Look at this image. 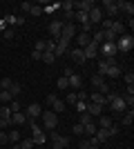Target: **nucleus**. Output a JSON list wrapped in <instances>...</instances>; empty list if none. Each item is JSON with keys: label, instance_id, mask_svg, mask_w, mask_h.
Wrapping results in <instances>:
<instances>
[{"label": "nucleus", "instance_id": "nucleus-1", "mask_svg": "<svg viewBox=\"0 0 134 149\" xmlns=\"http://www.w3.org/2000/svg\"><path fill=\"white\" fill-rule=\"evenodd\" d=\"M132 47H134V36H132V33H123V36L116 38V49L121 51V54L132 51Z\"/></svg>", "mask_w": 134, "mask_h": 149}, {"label": "nucleus", "instance_id": "nucleus-2", "mask_svg": "<svg viewBox=\"0 0 134 149\" xmlns=\"http://www.w3.org/2000/svg\"><path fill=\"white\" fill-rule=\"evenodd\" d=\"M40 120H43V127H45L47 131H54V129L58 127V113H54L51 109L40 113Z\"/></svg>", "mask_w": 134, "mask_h": 149}, {"label": "nucleus", "instance_id": "nucleus-3", "mask_svg": "<svg viewBox=\"0 0 134 149\" xmlns=\"http://www.w3.org/2000/svg\"><path fill=\"white\" fill-rule=\"evenodd\" d=\"M107 102H109V107H112V111H114V113H125V111H128V105H125L123 96H116V93H114Z\"/></svg>", "mask_w": 134, "mask_h": 149}, {"label": "nucleus", "instance_id": "nucleus-4", "mask_svg": "<svg viewBox=\"0 0 134 149\" xmlns=\"http://www.w3.org/2000/svg\"><path fill=\"white\" fill-rule=\"evenodd\" d=\"M98 51L103 54V58H105V60H114V56L119 54V49H116V42H103L101 47H98Z\"/></svg>", "mask_w": 134, "mask_h": 149}, {"label": "nucleus", "instance_id": "nucleus-5", "mask_svg": "<svg viewBox=\"0 0 134 149\" xmlns=\"http://www.w3.org/2000/svg\"><path fill=\"white\" fill-rule=\"evenodd\" d=\"M49 138H51L54 149H65L67 145H69V138H67V136H60L58 131H49Z\"/></svg>", "mask_w": 134, "mask_h": 149}, {"label": "nucleus", "instance_id": "nucleus-6", "mask_svg": "<svg viewBox=\"0 0 134 149\" xmlns=\"http://www.w3.org/2000/svg\"><path fill=\"white\" fill-rule=\"evenodd\" d=\"M69 45H72V42H69V40H65V38H58V40H56V49H54V56H56V60L69 51Z\"/></svg>", "mask_w": 134, "mask_h": 149}, {"label": "nucleus", "instance_id": "nucleus-7", "mask_svg": "<svg viewBox=\"0 0 134 149\" xmlns=\"http://www.w3.org/2000/svg\"><path fill=\"white\" fill-rule=\"evenodd\" d=\"M60 38H65V40H74L76 38V25L74 22H63V31H60Z\"/></svg>", "mask_w": 134, "mask_h": 149}, {"label": "nucleus", "instance_id": "nucleus-8", "mask_svg": "<svg viewBox=\"0 0 134 149\" xmlns=\"http://www.w3.org/2000/svg\"><path fill=\"white\" fill-rule=\"evenodd\" d=\"M40 113H43V107H40L38 102H32V105L25 109L27 120H36V118H40Z\"/></svg>", "mask_w": 134, "mask_h": 149}, {"label": "nucleus", "instance_id": "nucleus-9", "mask_svg": "<svg viewBox=\"0 0 134 149\" xmlns=\"http://www.w3.org/2000/svg\"><path fill=\"white\" fill-rule=\"evenodd\" d=\"M87 20H89V25H101L103 22V9L101 7H92V11L87 13Z\"/></svg>", "mask_w": 134, "mask_h": 149}, {"label": "nucleus", "instance_id": "nucleus-10", "mask_svg": "<svg viewBox=\"0 0 134 149\" xmlns=\"http://www.w3.org/2000/svg\"><path fill=\"white\" fill-rule=\"evenodd\" d=\"M67 54H69V58H72L74 62H76V65H85V62H87V60H85V54H83V49H78V47L69 49Z\"/></svg>", "mask_w": 134, "mask_h": 149}, {"label": "nucleus", "instance_id": "nucleus-11", "mask_svg": "<svg viewBox=\"0 0 134 149\" xmlns=\"http://www.w3.org/2000/svg\"><path fill=\"white\" fill-rule=\"evenodd\" d=\"M92 7H96V5H94V0H81V2H74V11L89 13V11H92Z\"/></svg>", "mask_w": 134, "mask_h": 149}, {"label": "nucleus", "instance_id": "nucleus-12", "mask_svg": "<svg viewBox=\"0 0 134 149\" xmlns=\"http://www.w3.org/2000/svg\"><path fill=\"white\" fill-rule=\"evenodd\" d=\"M60 31H63V20H51V22H49V33H51L54 40L60 38Z\"/></svg>", "mask_w": 134, "mask_h": 149}, {"label": "nucleus", "instance_id": "nucleus-13", "mask_svg": "<svg viewBox=\"0 0 134 149\" xmlns=\"http://www.w3.org/2000/svg\"><path fill=\"white\" fill-rule=\"evenodd\" d=\"M89 42H92V33H83V31L76 33V47L78 49H85Z\"/></svg>", "mask_w": 134, "mask_h": 149}, {"label": "nucleus", "instance_id": "nucleus-14", "mask_svg": "<svg viewBox=\"0 0 134 149\" xmlns=\"http://www.w3.org/2000/svg\"><path fill=\"white\" fill-rule=\"evenodd\" d=\"M103 9H105V13H107L109 18L119 13V7H116V2H114V0H103Z\"/></svg>", "mask_w": 134, "mask_h": 149}, {"label": "nucleus", "instance_id": "nucleus-15", "mask_svg": "<svg viewBox=\"0 0 134 149\" xmlns=\"http://www.w3.org/2000/svg\"><path fill=\"white\" fill-rule=\"evenodd\" d=\"M83 54H85V60H92V58H96V56H98V45L89 42L87 47L83 49Z\"/></svg>", "mask_w": 134, "mask_h": 149}, {"label": "nucleus", "instance_id": "nucleus-16", "mask_svg": "<svg viewBox=\"0 0 134 149\" xmlns=\"http://www.w3.org/2000/svg\"><path fill=\"white\" fill-rule=\"evenodd\" d=\"M85 111H87L92 118H98V116H103V107L96 105V102H87V109H85Z\"/></svg>", "mask_w": 134, "mask_h": 149}, {"label": "nucleus", "instance_id": "nucleus-17", "mask_svg": "<svg viewBox=\"0 0 134 149\" xmlns=\"http://www.w3.org/2000/svg\"><path fill=\"white\" fill-rule=\"evenodd\" d=\"M67 82H69V87L74 89V91L83 87V78H81L78 74H72V76H67Z\"/></svg>", "mask_w": 134, "mask_h": 149}, {"label": "nucleus", "instance_id": "nucleus-18", "mask_svg": "<svg viewBox=\"0 0 134 149\" xmlns=\"http://www.w3.org/2000/svg\"><path fill=\"white\" fill-rule=\"evenodd\" d=\"M109 31H112V33L119 38V36H123V33H125V25H123V22H119V20H112V25H109Z\"/></svg>", "mask_w": 134, "mask_h": 149}, {"label": "nucleus", "instance_id": "nucleus-19", "mask_svg": "<svg viewBox=\"0 0 134 149\" xmlns=\"http://www.w3.org/2000/svg\"><path fill=\"white\" fill-rule=\"evenodd\" d=\"M11 125H16V127H20V125H27L25 111H16V113H11Z\"/></svg>", "mask_w": 134, "mask_h": 149}, {"label": "nucleus", "instance_id": "nucleus-20", "mask_svg": "<svg viewBox=\"0 0 134 149\" xmlns=\"http://www.w3.org/2000/svg\"><path fill=\"white\" fill-rule=\"evenodd\" d=\"M116 7H119V11H125L130 18L134 16V5H132V2H125V0H121V2H116Z\"/></svg>", "mask_w": 134, "mask_h": 149}, {"label": "nucleus", "instance_id": "nucleus-21", "mask_svg": "<svg viewBox=\"0 0 134 149\" xmlns=\"http://www.w3.org/2000/svg\"><path fill=\"white\" fill-rule=\"evenodd\" d=\"M0 120H5L7 125H11V109H9V105L0 107Z\"/></svg>", "mask_w": 134, "mask_h": 149}, {"label": "nucleus", "instance_id": "nucleus-22", "mask_svg": "<svg viewBox=\"0 0 134 149\" xmlns=\"http://www.w3.org/2000/svg\"><path fill=\"white\" fill-rule=\"evenodd\" d=\"M51 111H54V113H63L65 111V100L54 98V100H51Z\"/></svg>", "mask_w": 134, "mask_h": 149}, {"label": "nucleus", "instance_id": "nucleus-23", "mask_svg": "<svg viewBox=\"0 0 134 149\" xmlns=\"http://www.w3.org/2000/svg\"><path fill=\"white\" fill-rule=\"evenodd\" d=\"M112 127H114V123L109 116H98V129H112Z\"/></svg>", "mask_w": 134, "mask_h": 149}, {"label": "nucleus", "instance_id": "nucleus-24", "mask_svg": "<svg viewBox=\"0 0 134 149\" xmlns=\"http://www.w3.org/2000/svg\"><path fill=\"white\" fill-rule=\"evenodd\" d=\"M89 102H96V105L105 107V105H107V98H105V96H101V93H98V91H94V93H92V96H89Z\"/></svg>", "mask_w": 134, "mask_h": 149}, {"label": "nucleus", "instance_id": "nucleus-25", "mask_svg": "<svg viewBox=\"0 0 134 149\" xmlns=\"http://www.w3.org/2000/svg\"><path fill=\"white\" fill-rule=\"evenodd\" d=\"M121 76V67L119 65H109L107 71H105V78H119Z\"/></svg>", "mask_w": 134, "mask_h": 149}, {"label": "nucleus", "instance_id": "nucleus-26", "mask_svg": "<svg viewBox=\"0 0 134 149\" xmlns=\"http://www.w3.org/2000/svg\"><path fill=\"white\" fill-rule=\"evenodd\" d=\"M40 60H43L45 65H54V62H56V56H54L51 51H43V54H40Z\"/></svg>", "mask_w": 134, "mask_h": 149}, {"label": "nucleus", "instance_id": "nucleus-27", "mask_svg": "<svg viewBox=\"0 0 134 149\" xmlns=\"http://www.w3.org/2000/svg\"><path fill=\"white\" fill-rule=\"evenodd\" d=\"M7 140H9V143H13V145H18V140H20V131H16V129L7 131Z\"/></svg>", "mask_w": 134, "mask_h": 149}, {"label": "nucleus", "instance_id": "nucleus-28", "mask_svg": "<svg viewBox=\"0 0 134 149\" xmlns=\"http://www.w3.org/2000/svg\"><path fill=\"white\" fill-rule=\"evenodd\" d=\"M20 91H22V87H20L18 82H13L11 87H9V93H11V98L16 100V96H20Z\"/></svg>", "mask_w": 134, "mask_h": 149}, {"label": "nucleus", "instance_id": "nucleus-29", "mask_svg": "<svg viewBox=\"0 0 134 149\" xmlns=\"http://www.w3.org/2000/svg\"><path fill=\"white\" fill-rule=\"evenodd\" d=\"M132 123H134V111L130 109V111H125V116H123V125H125V127H130Z\"/></svg>", "mask_w": 134, "mask_h": 149}, {"label": "nucleus", "instance_id": "nucleus-30", "mask_svg": "<svg viewBox=\"0 0 134 149\" xmlns=\"http://www.w3.org/2000/svg\"><path fill=\"white\" fill-rule=\"evenodd\" d=\"M11 93L9 91H2V89H0V102H2V105H9V102H11Z\"/></svg>", "mask_w": 134, "mask_h": 149}, {"label": "nucleus", "instance_id": "nucleus-31", "mask_svg": "<svg viewBox=\"0 0 134 149\" xmlns=\"http://www.w3.org/2000/svg\"><path fill=\"white\" fill-rule=\"evenodd\" d=\"M11 85H13V78H2V80H0V89H2V91H9Z\"/></svg>", "mask_w": 134, "mask_h": 149}, {"label": "nucleus", "instance_id": "nucleus-32", "mask_svg": "<svg viewBox=\"0 0 134 149\" xmlns=\"http://www.w3.org/2000/svg\"><path fill=\"white\" fill-rule=\"evenodd\" d=\"M18 147H20V149H34L36 145H34V140H32V138H22V143H20Z\"/></svg>", "mask_w": 134, "mask_h": 149}, {"label": "nucleus", "instance_id": "nucleus-33", "mask_svg": "<svg viewBox=\"0 0 134 149\" xmlns=\"http://www.w3.org/2000/svg\"><path fill=\"white\" fill-rule=\"evenodd\" d=\"M78 123H81V125L85 127L87 123H94V118H92V116H89L87 111H83V113H81V118H78Z\"/></svg>", "mask_w": 134, "mask_h": 149}, {"label": "nucleus", "instance_id": "nucleus-34", "mask_svg": "<svg viewBox=\"0 0 134 149\" xmlns=\"http://www.w3.org/2000/svg\"><path fill=\"white\" fill-rule=\"evenodd\" d=\"M76 102H78V96H76V91L67 93V98H65V105H76Z\"/></svg>", "mask_w": 134, "mask_h": 149}, {"label": "nucleus", "instance_id": "nucleus-35", "mask_svg": "<svg viewBox=\"0 0 134 149\" xmlns=\"http://www.w3.org/2000/svg\"><path fill=\"white\" fill-rule=\"evenodd\" d=\"M60 11H74V2L72 0H65V2H60Z\"/></svg>", "mask_w": 134, "mask_h": 149}, {"label": "nucleus", "instance_id": "nucleus-36", "mask_svg": "<svg viewBox=\"0 0 134 149\" xmlns=\"http://www.w3.org/2000/svg\"><path fill=\"white\" fill-rule=\"evenodd\" d=\"M13 36H16V31H13V27H7V29L2 31V38H5V40H13Z\"/></svg>", "mask_w": 134, "mask_h": 149}, {"label": "nucleus", "instance_id": "nucleus-37", "mask_svg": "<svg viewBox=\"0 0 134 149\" xmlns=\"http://www.w3.org/2000/svg\"><path fill=\"white\" fill-rule=\"evenodd\" d=\"M34 51H38V54L47 51V40H38V42H36V47H34Z\"/></svg>", "mask_w": 134, "mask_h": 149}, {"label": "nucleus", "instance_id": "nucleus-38", "mask_svg": "<svg viewBox=\"0 0 134 149\" xmlns=\"http://www.w3.org/2000/svg\"><path fill=\"white\" fill-rule=\"evenodd\" d=\"M9 109H11V113L22 111V107H20V102H18V100H11V102H9Z\"/></svg>", "mask_w": 134, "mask_h": 149}, {"label": "nucleus", "instance_id": "nucleus-39", "mask_svg": "<svg viewBox=\"0 0 134 149\" xmlns=\"http://www.w3.org/2000/svg\"><path fill=\"white\" fill-rule=\"evenodd\" d=\"M96 129H98V127H96L94 123H87V125H85V134H89V136H94Z\"/></svg>", "mask_w": 134, "mask_h": 149}, {"label": "nucleus", "instance_id": "nucleus-40", "mask_svg": "<svg viewBox=\"0 0 134 149\" xmlns=\"http://www.w3.org/2000/svg\"><path fill=\"white\" fill-rule=\"evenodd\" d=\"M29 13H32L34 18H38L40 13H43V7H40V5H32V11H29Z\"/></svg>", "mask_w": 134, "mask_h": 149}, {"label": "nucleus", "instance_id": "nucleus-41", "mask_svg": "<svg viewBox=\"0 0 134 149\" xmlns=\"http://www.w3.org/2000/svg\"><path fill=\"white\" fill-rule=\"evenodd\" d=\"M103 82H105V78H103V76H98V74H96L94 78H92V85H94V87H101Z\"/></svg>", "mask_w": 134, "mask_h": 149}, {"label": "nucleus", "instance_id": "nucleus-42", "mask_svg": "<svg viewBox=\"0 0 134 149\" xmlns=\"http://www.w3.org/2000/svg\"><path fill=\"white\" fill-rule=\"evenodd\" d=\"M74 134H76V136H83V134H85V127L81 123H76V125H74Z\"/></svg>", "mask_w": 134, "mask_h": 149}, {"label": "nucleus", "instance_id": "nucleus-43", "mask_svg": "<svg viewBox=\"0 0 134 149\" xmlns=\"http://www.w3.org/2000/svg\"><path fill=\"white\" fill-rule=\"evenodd\" d=\"M74 107H76V111H78V113H83L85 109H87V102H83V100H78V102H76Z\"/></svg>", "mask_w": 134, "mask_h": 149}, {"label": "nucleus", "instance_id": "nucleus-44", "mask_svg": "<svg viewBox=\"0 0 134 149\" xmlns=\"http://www.w3.org/2000/svg\"><path fill=\"white\" fill-rule=\"evenodd\" d=\"M67 87H69L67 78H65V76H63V78H58V89H67Z\"/></svg>", "mask_w": 134, "mask_h": 149}, {"label": "nucleus", "instance_id": "nucleus-45", "mask_svg": "<svg viewBox=\"0 0 134 149\" xmlns=\"http://www.w3.org/2000/svg\"><path fill=\"white\" fill-rule=\"evenodd\" d=\"M63 18H65L63 22H74V11H65V13H63Z\"/></svg>", "mask_w": 134, "mask_h": 149}, {"label": "nucleus", "instance_id": "nucleus-46", "mask_svg": "<svg viewBox=\"0 0 134 149\" xmlns=\"http://www.w3.org/2000/svg\"><path fill=\"white\" fill-rule=\"evenodd\" d=\"M16 18H18V16H5L2 20H5V22H7V27H9V25H16Z\"/></svg>", "mask_w": 134, "mask_h": 149}, {"label": "nucleus", "instance_id": "nucleus-47", "mask_svg": "<svg viewBox=\"0 0 134 149\" xmlns=\"http://www.w3.org/2000/svg\"><path fill=\"white\" fill-rule=\"evenodd\" d=\"M125 82H128V87H132V85H134V74H132V71L125 74Z\"/></svg>", "mask_w": 134, "mask_h": 149}, {"label": "nucleus", "instance_id": "nucleus-48", "mask_svg": "<svg viewBox=\"0 0 134 149\" xmlns=\"http://www.w3.org/2000/svg\"><path fill=\"white\" fill-rule=\"evenodd\" d=\"M54 49H56V40H47V51L54 54Z\"/></svg>", "mask_w": 134, "mask_h": 149}, {"label": "nucleus", "instance_id": "nucleus-49", "mask_svg": "<svg viewBox=\"0 0 134 149\" xmlns=\"http://www.w3.org/2000/svg\"><path fill=\"white\" fill-rule=\"evenodd\" d=\"M32 5H34V2H22L20 9H22V11H32Z\"/></svg>", "mask_w": 134, "mask_h": 149}, {"label": "nucleus", "instance_id": "nucleus-50", "mask_svg": "<svg viewBox=\"0 0 134 149\" xmlns=\"http://www.w3.org/2000/svg\"><path fill=\"white\" fill-rule=\"evenodd\" d=\"M9 140H7V131H0V145H7Z\"/></svg>", "mask_w": 134, "mask_h": 149}, {"label": "nucleus", "instance_id": "nucleus-51", "mask_svg": "<svg viewBox=\"0 0 134 149\" xmlns=\"http://www.w3.org/2000/svg\"><path fill=\"white\" fill-rule=\"evenodd\" d=\"M72 74H74V69H72V67H65V71H63L65 78H67V76H72Z\"/></svg>", "mask_w": 134, "mask_h": 149}, {"label": "nucleus", "instance_id": "nucleus-52", "mask_svg": "<svg viewBox=\"0 0 134 149\" xmlns=\"http://www.w3.org/2000/svg\"><path fill=\"white\" fill-rule=\"evenodd\" d=\"M81 149H89V140H81V145H78Z\"/></svg>", "mask_w": 134, "mask_h": 149}, {"label": "nucleus", "instance_id": "nucleus-53", "mask_svg": "<svg viewBox=\"0 0 134 149\" xmlns=\"http://www.w3.org/2000/svg\"><path fill=\"white\" fill-rule=\"evenodd\" d=\"M7 29V22H5V20H0V31H5Z\"/></svg>", "mask_w": 134, "mask_h": 149}, {"label": "nucleus", "instance_id": "nucleus-54", "mask_svg": "<svg viewBox=\"0 0 134 149\" xmlns=\"http://www.w3.org/2000/svg\"><path fill=\"white\" fill-rule=\"evenodd\" d=\"M89 149H101V147H96V145H89Z\"/></svg>", "mask_w": 134, "mask_h": 149}, {"label": "nucleus", "instance_id": "nucleus-55", "mask_svg": "<svg viewBox=\"0 0 134 149\" xmlns=\"http://www.w3.org/2000/svg\"><path fill=\"white\" fill-rule=\"evenodd\" d=\"M0 42H2V36H0Z\"/></svg>", "mask_w": 134, "mask_h": 149}]
</instances>
